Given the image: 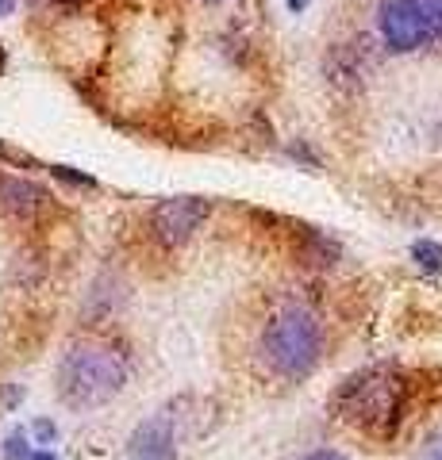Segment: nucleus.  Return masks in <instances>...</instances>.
<instances>
[{
  "instance_id": "obj_1",
  "label": "nucleus",
  "mask_w": 442,
  "mask_h": 460,
  "mask_svg": "<svg viewBox=\"0 0 442 460\" xmlns=\"http://www.w3.org/2000/svg\"><path fill=\"white\" fill-rule=\"evenodd\" d=\"M408 402H411V380L404 372L396 365H374L342 384L335 411L342 422H350L354 429H362V434L392 438V429L401 426Z\"/></svg>"
},
{
  "instance_id": "obj_2",
  "label": "nucleus",
  "mask_w": 442,
  "mask_h": 460,
  "mask_svg": "<svg viewBox=\"0 0 442 460\" xmlns=\"http://www.w3.org/2000/svg\"><path fill=\"white\" fill-rule=\"evenodd\" d=\"M59 399L74 411H96L127 384V361L104 341H74L59 361Z\"/></svg>"
},
{
  "instance_id": "obj_8",
  "label": "nucleus",
  "mask_w": 442,
  "mask_h": 460,
  "mask_svg": "<svg viewBox=\"0 0 442 460\" xmlns=\"http://www.w3.org/2000/svg\"><path fill=\"white\" fill-rule=\"evenodd\" d=\"M411 257H416L419 272H431V277H438V272H442V246L435 238H419L416 246H411Z\"/></svg>"
},
{
  "instance_id": "obj_14",
  "label": "nucleus",
  "mask_w": 442,
  "mask_h": 460,
  "mask_svg": "<svg viewBox=\"0 0 442 460\" xmlns=\"http://www.w3.org/2000/svg\"><path fill=\"white\" fill-rule=\"evenodd\" d=\"M16 4H20V0H0V20L12 16V12H16Z\"/></svg>"
},
{
  "instance_id": "obj_3",
  "label": "nucleus",
  "mask_w": 442,
  "mask_h": 460,
  "mask_svg": "<svg viewBox=\"0 0 442 460\" xmlns=\"http://www.w3.org/2000/svg\"><path fill=\"white\" fill-rule=\"evenodd\" d=\"M258 353L266 368L281 380H304L316 372L323 357V326L304 307H284L266 323L258 338Z\"/></svg>"
},
{
  "instance_id": "obj_7",
  "label": "nucleus",
  "mask_w": 442,
  "mask_h": 460,
  "mask_svg": "<svg viewBox=\"0 0 442 460\" xmlns=\"http://www.w3.org/2000/svg\"><path fill=\"white\" fill-rule=\"evenodd\" d=\"M47 204H50V192L42 184L0 169V211L5 215H12V219H35Z\"/></svg>"
},
{
  "instance_id": "obj_17",
  "label": "nucleus",
  "mask_w": 442,
  "mask_h": 460,
  "mask_svg": "<svg viewBox=\"0 0 442 460\" xmlns=\"http://www.w3.org/2000/svg\"><path fill=\"white\" fill-rule=\"evenodd\" d=\"M304 460H342V456H338V453H327V449H323V453H311V456H304Z\"/></svg>"
},
{
  "instance_id": "obj_15",
  "label": "nucleus",
  "mask_w": 442,
  "mask_h": 460,
  "mask_svg": "<svg viewBox=\"0 0 442 460\" xmlns=\"http://www.w3.org/2000/svg\"><path fill=\"white\" fill-rule=\"evenodd\" d=\"M35 4H54V8H74L77 0H35Z\"/></svg>"
},
{
  "instance_id": "obj_10",
  "label": "nucleus",
  "mask_w": 442,
  "mask_h": 460,
  "mask_svg": "<svg viewBox=\"0 0 442 460\" xmlns=\"http://www.w3.org/2000/svg\"><path fill=\"white\" fill-rule=\"evenodd\" d=\"M47 169H50V177H59L66 184H77V189H96V177H89V172H77L69 165H47Z\"/></svg>"
},
{
  "instance_id": "obj_18",
  "label": "nucleus",
  "mask_w": 442,
  "mask_h": 460,
  "mask_svg": "<svg viewBox=\"0 0 442 460\" xmlns=\"http://www.w3.org/2000/svg\"><path fill=\"white\" fill-rule=\"evenodd\" d=\"M427 460H442V438L431 445V453H427Z\"/></svg>"
},
{
  "instance_id": "obj_4",
  "label": "nucleus",
  "mask_w": 442,
  "mask_h": 460,
  "mask_svg": "<svg viewBox=\"0 0 442 460\" xmlns=\"http://www.w3.org/2000/svg\"><path fill=\"white\" fill-rule=\"evenodd\" d=\"M438 16H442V0H381L377 31L389 50L408 54L435 39Z\"/></svg>"
},
{
  "instance_id": "obj_13",
  "label": "nucleus",
  "mask_w": 442,
  "mask_h": 460,
  "mask_svg": "<svg viewBox=\"0 0 442 460\" xmlns=\"http://www.w3.org/2000/svg\"><path fill=\"white\" fill-rule=\"evenodd\" d=\"M27 460H59V453H54V449H32V456H27Z\"/></svg>"
},
{
  "instance_id": "obj_6",
  "label": "nucleus",
  "mask_w": 442,
  "mask_h": 460,
  "mask_svg": "<svg viewBox=\"0 0 442 460\" xmlns=\"http://www.w3.org/2000/svg\"><path fill=\"white\" fill-rule=\"evenodd\" d=\"M127 456L131 460H177L174 422H169V414H154V419L139 422L131 441H127Z\"/></svg>"
},
{
  "instance_id": "obj_12",
  "label": "nucleus",
  "mask_w": 442,
  "mask_h": 460,
  "mask_svg": "<svg viewBox=\"0 0 442 460\" xmlns=\"http://www.w3.org/2000/svg\"><path fill=\"white\" fill-rule=\"evenodd\" d=\"M289 154H293V157H301V162H308L311 169H316V165H320V162H316V154H311V150L304 146V142H296V146H289Z\"/></svg>"
},
{
  "instance_id": "obj_20",
  "label": "nucleus",
  "mask_w": 442,
  "mask_h": 460,
  "mask_svg": "<svg viewBox=\"0 0 442 460\" xmlns=\"http://www.w3.org/2000/svg\"><path fill=\"white\" fill-rule=\"evenodd\" d=\"M435 39L442 42V16H438V27H435Z\"/></svg>"
},
{
  "instance_id": "obj_9",
  "label": "nucleus",
  "mask_w": 442,
  "mask_h": 460,
  "mask_svg": "<svg viewBox=\"0 0 442 460\" xmlns=\"http://www.w3.org/2000/svg\"><path fill=\"white\" fill-rule=\"evenodd\" d=\"M5 460H27L32 456V445H27V429H12L5 438V449H0Z\"/></svg>"
},
{
  "instance_id": "obj_11",
  "label": "nucleus",
  "mask_w": 442,
  "mask_h": 460,
  "mask_svg": "<svg viewBox=\"0 0 442 460\" xmlns=\"http://www.w3.org/2000/svg\"><path fill=\"white\" fill-rule=\"evenodd\" d=\"M32 434H35L39 445H54V441H59V426H54L50 419H35L32 422Z\"/></svg>"
},
{
  "instance_id": "obj_19",
  "label": "nucleus",
  "mask_w": 442,
  "mask_h": 460,
  "mask_svg": "<svg viewBox=\"0 0 442 460\" xmlns=\"http://www.w3.org/2000/svg\"><path fill=\"white\" fill-rule=\"evenodd\" d=\"M5 66H8V50L0 47V74H5Z\"/></svg>"
},
{
  "instance_id": "obj_5",
  "label": "nucleus",
  "mask_w": 442,
  "mask_h": 460,
  "mask_svg": "<svg viewBox=\"0 0 442 460\" xmlns=\"http://www.w3.org/2000/svg\"><path fill=\"white\" fill-rule=\"evenodd\" d=\"M212 204L204 196H169L158 199L150 211V234L162 242L166 250H177L185 242H193V234L204 226Z\"/></svg>"
},
{
  "instance_id": "obj_16",
  "label": "nucleus",
  "mask_w": 442,
  "mask_h": 460,
  "mask_svg": "<svg viewBox=\"0 0 442 460\" xmlns=\"http://www.w3.org/2000/svg\"><path fill=\"white\" fill-rule=\"evenodd\" d=\"M284 4H289V12H296V16H301V12L308 8V0H284Z\"/></svg>"
}]
</instances>
